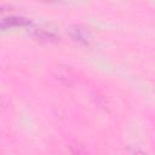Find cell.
<instances>
[{
	"label": "cell",
	"instance_id": "1",
	"mask_svg": "<svg viewBox=\"0 0 155 155\" xmlns=\"http://www.w3.org/2000/svg\"><path fill=\"white\" fill-rule=\"evenodd\" d=\"M54 78L61 81L63 85L70 87V86H74L76 84V78L75 75L73 74V71L70 69H65V68H58L54 73Z\"/></svg>",
	"mask_w": 155,
	"mask_h": 155
},
{
	"label": "cell",
	"instance_id": "2",
	"mask_svg": "<svg viewBox=\"0 0 155 155\" xmlns=\"http://www.w3.org/2000/svg\"><path fill=\"white\" fill-rule=\"evenodd\" d=\"M68 147L73 155H86V150L84 145H81L79 142H70Z\"/></svg>",
	"mask_w": 155,
	"mask_h": 155
},
{
	"label": "cell",
	"instance_id": "3",
	"mask_svg": "<svg viewBox=\"0 0 155 155\" xmlns=\"http://www.w3.org/2000/svg\"><path fill=\"white\" fill-rule=\"evenodd\" d=\"M28 21L24 19V18H19V17H11V18H5L4 19V24L6 27H11V25H23V24H27Z\"/></svg>",
	"mask_w": 155,
	"mask_h": 155
},
{
	"label": "cell",
	"instance_id": "4",
	"mask_svg": "<svg viewBox=\"0 0 155 155\" xmlns=\"http://www.w3.org/2000/svg\"><path fill=\"white\" fill-rule=\"evenodd\" d=\"M36 36L41 40H46V41H51V40H54V36L47 31H44V30H38L36 31Z\"/></svg>",
	"mask_w": 155,
	"mask_h": 155
},
{
	"label": "cell",
	"instance_id": "5",
	"mask_svg": "<svg viewBox=\"0 0 155 155\" xmlns=\"http://www.w3.org/2000/svg\"><path fill=\"white\" fill-rule=\"evenodd\" d=\"M133 155H148V154L145 151H143V150L136 149V150H133Z\"/></svg>",
	"mask_w": 155,
	"mask_h": 155
}]
</instances>
